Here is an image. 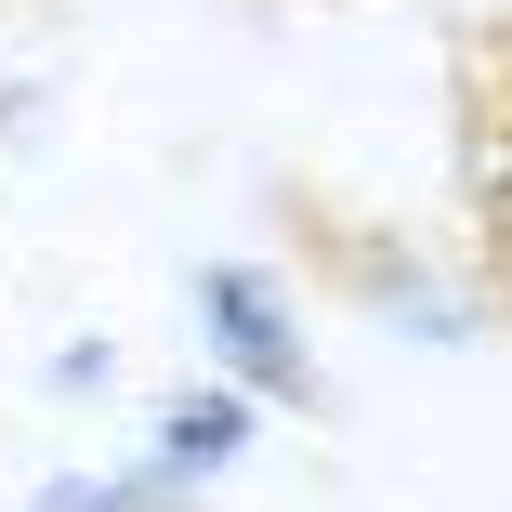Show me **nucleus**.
<instances>
[{
	"label": "nucleus",
	"instance_id": "obj_1",
	"mask_svg": "<svg viewBox=\"0 0 512 512\" xmlns=\"http://www.w3.org/2000/svg\"><path fill=\"white\" fill-rule=\"evenodd\" d=\"M184 316L211 342V381L263 394V407H316V355H302V316L263 263H197L184 276Z\"/></svg>",
	"mask_w": 512,
	"mask_h": 512
},
{
	"label": "nucleus",
	"instance_id": "obj_2",
	"mask_svg": "<svg viewBox=\"0 0 512 512\" xmlns=\"http://www.w3.org/2000/svg\"><path fill=\"white\" fill-rule=\"evenodd\" d=\"M460 197H473L486 302L512 316V14L473 27V53H460Z\"/></svg>",
	"mask_w": 512,
	"mask_h": 512
},
{
	"label": "nucleus",
	"instance_id": "obj_3",
	"mask_svg": "<svg viewBox=\"0 0 512 512\" xmlns=\"http://www.w3.org/2000/svg\"><path fill=\"white\" fill-rule=\"evenodd\" d=\"M250 434H263V394H237V381H184V394L145 407V473H171L184 499H211V486L250 460Z\"/></svg>",
	"mask_w": 512,
	"mask_h": 512
},
{
	"label": "nucleus",
	"instance_id": "obj_4",
	"mask_svg": "<svg viewBox=\"0 0 512 512\" xmlns=\"http://www.w3.org/2000/svg\"><path fill=\"white\" fill-rule=\"evenodd\" d=\"M40 512H197L171 473H145V460H119V473H53L40 486Z\"/></svg>",
	"mask_w": 512,
	"mask_h": 512
}]
</instances>
